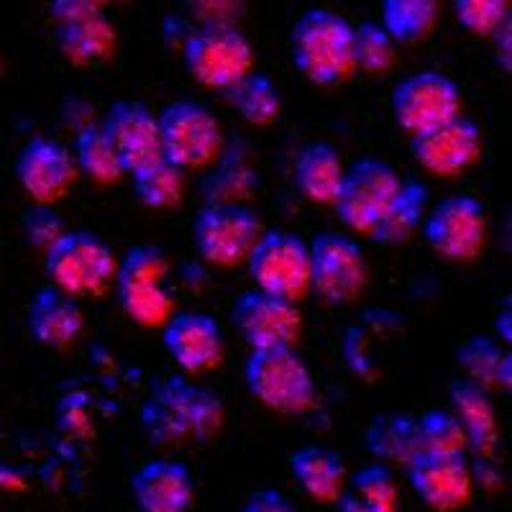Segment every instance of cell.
Segmentation results:
<instances>
[{
    "label": "cell",
    "instance_id": "39",
    "mask_svg": "<svg viewBox=\"0 0 512 512\" xmlns=\"http://www.w3.org/2000/svg\"><path fill=\"white\" fill-rule=\"evenodd\" d=\"M182 6L198 26L239 24L246 11V0H182Z\"/></svg>",
    "mask_w": 512,
    "mask_h": 512
},
{
    "label": "cell",
    "instance_id": "34",
    "mask_svg": "<svg viewBox=\"0 0 512 512\" xmlns=\"http://www.w3.org/2000/svg\"><path fill=\"white\" fill-rule=\"evenodd\" d=\"M400 44L379 21H361L354 26V70L364 75H387L397 64Z\"/></svg>",
    "mask_w": 512,
    "mask_h": 512
},
{
    "label": "cell",
    "instance_id": "11",
    "mask_svg": "<svg viewBox=\"0 0 512 512\" xmlns=\"http://www.w3.org/2000/svg\"><path fill=\"white\" fill-rule=\"evenodd\" d=\"M420 233L446 262H474L487 244V208L469 192H451L428 208Z\"/></svg>",
    "mask_w": 512,
    "mask_h": 512
},
{
    "label": "cell",
    "instance_id": "5",
    "mask_svg": "<svg viewBox=\"0 0 512 512\" xmlns=\"http://www.w3.org/2000/svg\"><path fill=\"white\" fill-rule=\"evenodd\" d=\"M118 256L111 244L88 228L67 231L44 251L49 285L72 297H100L113 287Z\"/></svg>",
    "mask_w": 512,
    "mask_h": 512
},
{
    "label": "cell",
    "instance_id": "17",
    "mask_svg": "<svg viewBox=\"0 0 512 512\" xmlns=\"http://www.w3.org/2000/svg\"><path fill=\"white\" fill-rule=\"evenodd\" d=\"M162 344L182 374L213 372L226 359V336L216 318L203 310H175L162 326Z\"/></svg>",
    "mask_w": 512,
    "mask_h": 512
},
{
    "label": "cell",
    "instance_id": "27",
    "mask_svg": "<svg viewBox=\"0 0 512 512\" xmlns=\"http://www.w3.org/2000/svg\"><path fill=\"white\" fill-rule=\"evenodd\" d=\"M425 213H428V185L415 177L400 180V187L392 195L374 231L369 233V239L382 246L405 244L420 231Z\"/></svg>",
    "mask_w": 512,
    "mask_h": 512
},
{
    "label": "cell",
    "instance_id": "1",
    "mask_svg": "<svg viewBox=\"0 0 512 512\" xmlns=\"http://www.w3.org/2000/svg\"><path fill=\"white\" fill-rule=\"evenodd\" d=\"M226 423L223 400L185 374L157 379L141 405V425L159 446H172L187 438L210 441Z\"/></svg>",
    "mask_w": 512,
    "mask_h": 512
},
{
    "label": "cell",
    "instance_id": "26",
    "mask_svg": "<svg viewBox=\"0 0 512 512\" xmlns=\"http://www.w3.org/2000/svg\"><path fill=\"white\" fill-rule=\"evenodd\" d=\"M364 441H367V451L374 461L405 469L420 454L418 418L405 410L374 415L367 425Z\"/></svg>",
    "mask_w": 512,
    "mask_h": 512
},
{
    "label": "cell",
    "instance_id": "37",
    "mask_svg": "<svg viewBox=\"0 0 512 512\" xmlns=\"http://www.w3.org/2000/svg\"><path fill=\"white\" fill-rule=\"evenodd\" d=\"M454 16L469 34L492 36L510 18L512 0H451Z\"/></svg>",
    "mask_w": 512,
    "mask_h": 512
},
{
    "label": "cell",
    "instance_id": "19",
    "mask_svg": "<svg viewBox=\"0 0 512 512\" xmlns=\"http://www.w3.org/2000/svg\"><path fill=\"white\" fill-rule=\"evenodd\" d=\"M100 128L116 149L126 175L162 157L157 113L141 100H116L105 111Z\"/></svg>",
    "mask_w": 512,
    "mask_h": 512
},
{
    "label": "cell",
    "instance_id": "10",
    "mask_svg": "<svg viewBox=\"0 0 512 512\" xmlns=\"http://www.w3.org/2000/svg\"><path fill=\"white\" fill-rule=\"evenodd\" d=\"M262 231L259 213L246 203H205L192 218V246L203 262L231 269L246 262Z\"/></svg>",
    "mask_w": 512,
    "mask_h": 512
},
{
    "label": "cell",
    "instance_id": "25",
    "mask_svg": "<svg viewBox=\"0 0 512 512\" xmlns=\"http://www.w3.org/2000/svg\"><path fill=\"white\" fill-rule=\"evenodd\" d=\"M344 159L331 141H310L292 162V177L303 198L315 205H333L344 180Z\"/></svg>",
    "mask_w": 512,
    "mask_h": 512
},
{
    "label": "cell",
    "instance_id": "33",
    "mask_svg": "<svg viewBox=\"0 0 512 512\" xmlns=\"http://www.w3.org/2000/svg\"><path fill=\"white\" fill-rule=\"evenodd\" d=\"M256 187V172L244 152H223L213 162V172L205 177V203H244Z\"/></svg>",
    "mask_w": 512,
    "mask_h": 512
},
{
    "label": "cell",
    "instance_id": "29",
    "mask_svg": "<svg viewBox=\"0 0 512 512\" xmlns=\"http://www.w3.org/2000/svg\"><path fill=\"white\" fill-rule=\"evenodd\" d=\"M228 105L239 113L241 121L249 126L264 128L272 126L282 113V93L280 85L262 70H251L233 82L231 88L223 90Z\"/></svg>",
    "mask_w": 512,
    "mask_h": 512
},
{
    "label": "cell",
    "instance_id": "23",
    "mask_svg": "<svg viewBox=\"0 0 512 512\" xmlns=\"http://www.w3.org/2000/svg\"><path fill=\"white\" fill-rule=\"evenodd\" d=\"M54 44L72 67H90L116 54L118 31L108 13L72 16L54 21Z\"/></svg>",
    "mask_w": 512,
    "mask_h": 512
},
{
    "label": "cell",
    "instance_id": "30",
    "mask_svg": "<svg viewBox=\"0 0 512 512\" xmlns=\"http://www.w3.org/2000/svg\"><path fill=\"white\" fill-rule=\"evenodd\" d=\"M441 8L443 0H382L379 24L400 47L418 44L436 29Z\"/></svg>",
    "mask_w": 512,
    "mask_h": 512
},
{
    "label": "cell",
    "instance_id": "31",
    "mask_svg": "<svg viewBox=\"0 0 512 512\" xmlns=\"http://www.w3.org/2000/svg\"><path fill=\"white\" fill-rule=\"evenodd\" d=\"M131 187L141 205L152 210H169L182 203L185 198L187 172L169 159L159 157L152 164L131 172Z\"/></svg>",
    "mask_w": 512,
    "mask_h": 512
},
{
    "label": "cell",
    "instance_id": "15",
    "mask_svg": "<svg viewBox=\"0 0 512 512\" xmlns=\"http://www.w3.org/2000/svg\"><path fill=\"white\" fill-rule=\"evenodd\" d=\"M16 180L39 205H54L80 180L72 152L52 136H31L16 157Z\"/></svg>",
    "mask_w": 512,
    "mask_h": 512
},
{
    "label": "cell",
    "instance_id": "35",
    "mask_svg": "<svg viewBox=\"0 0 512 512\" xmlns=\"http://www.w3.org/2000/svg\"><path fill=\"white\" fill-rule=\"evenodd\" d=\"M346 489L377 512H397L400 507V487H397L395 472L382 461H369L359 466L346 479Z\"/></svg>",
    "mask_w": 512,
    "mask_h": 512
},
{
    "label": "cell",
    "instance_id": "16",
    "mask_svg": "<svg viewBox=\"0 0 512 512\" xmlns=\"http://www.w3.org/2000/svg\"><path fill=\"white\" fill-rule=\"evenodd\" d=\"M408 482L418 500L436 512H456L472 502L474 466L466 454L420 451L405 466Z\"/></svg>",
    "mask_w": 512,
    "mask_h": 512
},
{
    "label": "cell",
    "instance_id": "12",
    "mask_svg": "<svg viewBox=\"0 0 512 512\" xmlns=\"http://www.w3.org/2000/svg\"><path fill=\"white\" fill-rule=\"evenodd\" d=\"M402 177L390 162L379 157H359L344 169V180L333 200L338 221L351 233H369L379 223L390 205L392 195L400 187Z\"/></svg>",
    "mask_w": 512,
    "mask_h": 512
},
{
    "label": "cell",
    "instance_id": "22",
    "mask_svg": "<svg viewBox=\"0 0 512 512\" xmlns=\"http://www.w3.org/2000/svg\"><path fill=\"white\" fill-rule=\"evenodd\" d=\"M448 402H451L448 410L456 415L464 431L466 451H472L477 459L495 461L500 448V420L489 390L479 387L472 379L459 377L448 384Z\"/></svg>",
    "mask_w": 512,
    "mask_h": 512
},
{
    "label": "cell",
    "instance_id": "3",
    "mask_svg": "<svg viewBox=\"0 0 512 512\" xmlns=\"http://www.w3.org/2000/svg\"><path fill=\"white\" fill-rule=\"evenodd\" d=\"M172 262L167 251L157 244H136L118 259L116 287L118 305L141 328H162L177 303L169 287Z\"/></svg>",
    "mask_w": 512,
    "mask_h": 512
},
{
    "label": "cell",
    "instance_id": "20",
    "mask_svg": "<svg viewBox=\"0 0 512 512\" xmlns=\"http://www.w3.org/2000/svg\"><path fill=\"white\" fill-rule=\"evenodd\" d=\"M131 497L139 512H192L198 484L185 461L149 459L131 474Z\"/></svg>",
    "mask_w": 512,
    "mask_h": 512
},
{
    "label": "cell",
    "instance_id": "13",
    "mask_svg": "<svg viewBox=\"0 0 512 512\" xmlns=\"http://www.w3.org/2000/svg\"><path fill=\"white\" fill-rule=\"evenodd\" d=\"M390 111L397 126L413 136L461 116L464 95L454 77L438 70H418L392 88Z\"/></svg>",
    "mask_w": 512,
    "mask_h": 512
},
{
    "label": "cell",
    "instance_id": "36",
    "mask_svg": "<svg viewBox=\"0 0 512 512\" xmlns=\"http://www.w3.org/2000/svg\"><path fill=\"white\" fill-rule=\"evenodd\" d=\"M418 418L420 451H438V454H466V438L459 420L451 410L431 408Z\"/></svg>",
    "mask_w": 512,
    "mask_h": 512
},
{
    "label": "cell",
    "instance_id": "42",
    "mask_svg": "<svg viewBox=\"0 0 512 512\" xmlns=\"http://www.w3.org/2000/svg\"><path fill=\"white\" fill-rule=\"evenodd\" d=\"M489 39L495 41V54H497V64H500L502 70L510 72L512 67V52H510V41H512V34H510V18H507L505 24L497 26L495 31H492V36Z\"/></svg>",
    "mask_w": 512,
    "mask_h": 512
},
{
    "label": "cell",
    "instance_id": "14",
    "mask_svg": "<svg viewBox=\"0 0 512 512\" xmlns=\"http://www.w3.org/2000/svg\"><path fill=\"white\" fill-rule=\"evenodd\" d=\"M231 326L249 349L295 346L303 331V313L295 300L251 287L236 297Z\"/></svg>",
    "mask_w": 512,
    "mask_h": 512
},
{
    "label": "cell",
    "instance_id": "28",
    "mask_svg": "<svg viewBox=\"0 0 512 512\" xmlns=\"http://www.w3.org/2000/svg\"><path fill=\"white\" fill-rule=\"evenodd\" d=\"M456 364L466 379L477 382L484 390H510L512 356L500 338L474 333L456 349Z\"/></svg>",
    "mask_w": 512,
    "mask_h": 512
},
{
    "label": "cell",
    "instance_id": "43",
    "mask_svg": "<svg viewBox=\"0 0 512 512\" xmlns=\"http://www.w3.org/2000/svg\"><path fill=\"white\" fill-rule=\"evenodd\" d=\"M26 487V474L18 469V466L6 464V461H0V489H18Z\"/></svg>",
    "mask_w": 512,
    "mask_h": 512
},
{
    "label": "cell",
    "instance_id": "8",
    "mask_svg": "<svg viewBox=\"0 0 512 512\" xmlns=\"http://www.w3.org/2000/svg\"><path fill=\"white\" fill-rule=\"evenodd\" d=\"M182 62L195 82L226 90L254 70V47L239 24L195 26L182 41Z\"/></svg>",
    "mask_w": 512,
    "mask_h": 512
},
{
    "label": "cell",
    "instance_id": "4",
    "mask_svg": "<svg viewBox=\"0 0 512 512\" xmlns=\"http://www.w3.org/2000/svg\"><path fill=\"white\" fill-rule=\"evenodd\" d=\"M244 382L256 402L282 415L308 413L318 400L313 372L295 346L249 349Z\"/></svg>",
    "mask_w": 512,
    "mask_h": 512
},
{
    "label": "cell",
    "instance_id": "32",
    "mask_svg": "<svg viewBox=\"0 0 512 512\" xmlns=\"http://www.w3.org/2000/svg\"><path fill=\"white\" fill-rule=\"evenodd\" d=\"M72 157H75L77 172L93 180L95 185H113L121 177H126L121 159H118L108 136L103 134L100 123H85L82 128H77Z\"/></svg>",
    "mask_w": 512,
    "mask_h": 512
},
{
    "label": "cell",
    "instance_id": "45",
    "mask_svg": "<svg viewBox=\"0 0 512 512\" xmlns=\"http://www.w3.org/2000/svg\"><path fill=\"white\" fill-rule=\"evenodd\" d=\"M0 70H3V57H0Z\"/></svg>",
    "mask_w": 512,
    "mask_h": 512
},
{
    "label": "cell",
    "instance_id": "41",
    "mask_svg": "<svg viewBox=\"0 0 512 512\" xmlns=\"http://www.w3.org/2000/svg\"><path fill=\"white\" fill-rule=\"evenodd\" d=\"M123 0H52L49 13L54 21H64L72 16H88V13H105L108 6H116Z\"/></svg>",
    "mask_w": 512,
    "mask_h": 512
},
{
    "label": "cell",
    "instance_id": "44",
    "mask_svg": "<svg viewBox=\"0 0 512 512\" xmlns=\"http://www.w3.org/2000/svg\"><path fill=\"white\" fill-rule=\"evenodd\" d=\"M512 313H510V305H505V308L500 310V315H497V323H495V328H497V336L495 338H500L502 344H510V338H512Z\"/></svg>",
    "mask_w": 512,
    "mask_h": 512
},
{
    "label": "cell",
    "instance_id": "7",
    "mask_svg": "<svg viewBox=\"0 0 512 512\" xmlns=\"http://www.w3.org/2000/svg\"><path fill=\"white\" fill-rule=\"evenodd\" d=\"M310 292L326 305H351L369 285L364 246L344 231H320L308 241Z\"/></svg>",
    "mask_w": 512,
    "mask_h": 512
},
{
    "label": "cell",
    "instance_id": "38",
    "mask_svg": "<svg viewBox=\"0 0 512 512\" xmlns=\"http://www.w3.org/2000/svg\"><path fill=\"white\" fill-rule=\"evenodd\" d=\"M21 231H24L26 244H31L34 249H39L41 254L54 244V241L67 231L64 221L59 218V213L54 210V205H39L34 203L24 213V221H21Z\"/></svg>",
    "mask_w": 512,
    "mask_h": 512
},
{
    "label": "cell",
    "instance_id": "18",
    "mask_svg": "<svg viewBox=\"0 0 512 512\" xmlns=\"http://www.w3.org/2000/svg\"><path fill=\"white\" fill-rule=\"evenodd\" d=\"M482 128L464 113L436 128L410 136L415 162L436 177H456L482 157Z\"/></svg>",
    "mask_w": 512,
    "mask_h": 512
},
{
    "label": "cell",
    "instance_id": "24",
    "mask_svg": "<svg viewBox=\"0 0 512 512\" xmlns=\"http://www.w3.org/2000/svg\"><path fill=\"white\" fill-rule=\"evenodd\" d=\"M290 474L310 500L333 505L346 489V461L336 448L323 443H308L290 454Z\"/></svg>",
    "mask_w": 512,
    "mask_h": 512
},
{
    "label": "cell",
    "instance_id": "9",
    "mask_svg": "<svg viewBox=\"0 0 512 512\" xmlns=\"http://www.w3.org/2000/svg\"><path fill=\"white\" fill-rule=\"evenodd\" d=\"M254 287L287 300H303L310 292L308 241L287 228H264L246 256Z\"/></svg>",
    "mask_w": 512,
    "mask_h": 512
},
{
    "label": "cell",
    "instance_id": "40",
    "mask_svg": "<svg viewBox=\"0 0 512 512\" xmlns=\"http://www.w3.org/2000/svg\"><path fill=\"white\" fill-rule=\"evenodd\" d=\"M239 512H300L295 502L277 487H259L244 500Z\"/></svg>",
    "mask_w": 512,
    "mask_h": 512
},
{
    "label": "cell",
    "instance_id": "6",
    "mask_svg": "<svg viewBox=\"0 0 512 512\" xmlns=\"http://www.w3.org/2000/svg\"><path fill=\"white\" fill-rule=\"evenodd\" d=\"M162 157L172 164L190 169H205L216 162L226 146L223 126L200 100H172L157 113Z\"/></svg>",
    "mask_w": 512,
    "mask_h": 512
},
{
    "label": "cell",
    "instance_id": "2",
    "mask_svg": "<svg viewBox=\"0 0 512 512\" xmlns=\"http://www.w3.org/2000/svg\"><path fill=\"white\" fill-rule=\"evenodd\" d=\"M295 70L318 88H336L354 75V24L331 8H308L290 29Z\"/></svg>",
    "mask_w": 512,
    "mask_h": 512
},
{
    "label": "cell",
    "instance_id": "21",
    "mask_svg": "<svg viewBox=\"0 0 512 512\" xmlns=\"http://www.w3.org/2000/svg\"><path fill=\"white\" fill-rule=\"evenodd\" d=\"M26 328L31 338L44 349L64 351L85 331V313L80 300L59 287L47 285L34 292L26 308Z\"/></svg>",
    "mask_w": 512,
    "mask_h": 512
}]
</instances>
